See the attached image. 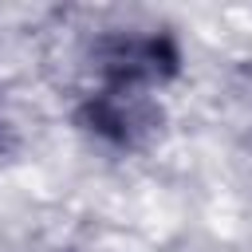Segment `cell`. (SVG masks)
I'll list each match as a JSON object with an SVG mask.
<instances>
[{
    "label": "cell",
    "mask_w": 252,
    "mask_h": 252,
    "mask_svg": "<svg viewBox=\"0 0 252 252\" xmlns=\"http://www.w3.org/2000/svg\"><path fill=\"white\" fill-rule=\"evenodd\" d=\"M71 126L91 150L106 158H138L161 142L165 102L161 94L87 83L71 102Z\"/></svg>",
    "instance_id": "7a4b0ae2"
},
{
    "label": "cell",
    "mask_w": 252,
    "mask_h": 252,
    "mask_svg": "<svg viewBox=\"0 0 252 252\" xmlns=\"http://www.w3.org/2000/svg\"><path fill=\"white\" fill-rule=\"evenodd\" d=\"M0 134H4V114H0Z\"/></svg>",
    "instance_id": "3957f363"
},
{
    "label": "cell",
    "mask_w": 252,
    "mask_h": 252,
    "mask_svg": "<svg viewBox=\"0 0 252 252\" xmlns=\"http://www.w3.org/2000/svg\"><path fill=\"white\" fill-rule=\"evenodd\" d=\"M83 63H87V83L161 94L185 71V43L165 24L130 20L94 32L87 39Z\"/></svg>",
    "instance_id": "6da1fadb"
}]
</instances>
